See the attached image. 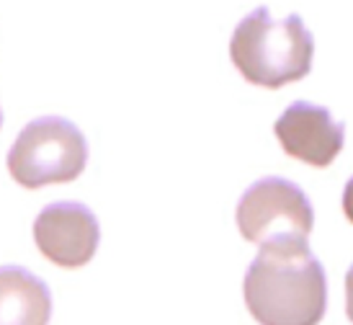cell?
I'll return each mask as SVG.
<instances>
[{
	"mask_svg": "<svg viewBox=\"0 0 353 325\" xmlns=\"http://www.w3.org/2000/svg\"><path fill=\"white\" fill-rule=\"evenodd\" d=\"M34 243L41 256L62 268H80L96 256L101 225L80 201H54L34 219Z\"/></svg>",
	"mask_w": 353,
	"mask_h": 325,
	"instance_id": "obj_5",
	"label": "cell"
},
{
	"mask_svg": "<svg viewBox=\"0 0 353 325\" xmlns=\"http://www.w3.org/2000/svg\"><path fill=\"white\" fill-rule=\"evenodd\" d=\"M345 315L353 323V266L345 274Z\"/></svg>",
	"mask_w": 353,
	"mask_h": 325,
	"instance_id": "obj_8",
	"label": "cell"
},
{
	"mask_svg": "<svg viewBox=\"0 0 353 325\" xmlns=\"http://www.w3.org/2000/svg\"><path fill=\"white\" fill-rule=\"evenodd\" d=\"M88 166V139L70 119L39 117L19 132L8 152V173L23 188L68 184Z\"/></svg>",
	"mask_w": 353,
	"mask_h": 325,
	"instance_id": "obj_3",
	"label": "cell"
},
{
	"mask_svg": "<svg viewBox=\"0 0 353 325\" xmlns=\"http://www.w3.org/2000/svg\"><path fill=\"white\" fill-rule=\"evenodd\" d=\"M314 57V37L304 21L292 13L276 21L261 6L248 13L232 31L230 59L237 72L261 88H284L310 75Z\"/></svg>",
	"mask_w": 353,
	"mask_h": 325,
	"instance_id": "obj_2",
	"label": "cell"
},
{
	"mask_svg": "<svg viewBox=\"0 0 353 325\" xmlns=\"http://www.w3.org/2000/svg\"><path fill=\"white\" fill-rule=\"evenodd\" d=\"M237 227L248 243L263 246L268 240L310 237L314 209L294 181L281 176L258 178L237 201Z\"/></svg>",
	"mask_w": 353,
	"mask_h": 325,
	"instance_id": "obj_4",
	"label": "cell"
},
{
	"mask_svg": "<svg viewBox=\"0 0 353 325\" xmlns=\"http://www.w3.org/2000/svg\"><path fill=\"white\" fill-rule=\"evenodd\" d=\"M243 295L261 325H320L327 276L304 237L268 240L248 266Z\"/></svg>",
	"mask_w": 353,
	"mask_h": 325,
	"instance_id": "obj_1",
	"label": "cell"
},
{
	"mask_svg": "<svg viewBox=\"0 0 353 325\" xmlns=\"http://www.w3.org/2000/svg\"><path fill=\"white\" fill-rule=\"evenodd\" d=\"M0 127H3V111H0Z\"/></svg>",
	"mask_w": 353,
	"mask_h": 325,
	"instance_id": "obj_10",
	"label": "cell"
},
{
	"mask_svg": "<svg viewBox=\"0 0 353 325\" xmlns=\"http://www.w3.org/2000/svg\"><path fill=\"white\" fill-rule=\"evenodd\" d=\"M343 215L348 217V222H353V176L343 188Z\"/></svg>",
	"mask_w": 353,
	"mask_h": 325,
	"instance_id": "obj_9",
	"label": "cell"
},
{
	"mask_svg": "<svg viewBox=\"0 0 353 325\" xmlns=\"http://www.w3.org/2000/svg\"><path fill=\"white\" fill-rule=\"evenodd\" d=\"M274 132L286 155L314 168L330 166L345 142L343 121H335L327 108L310 101H294L286 106L276 119Z\"/></svg>",
	"mask_w": 353,
	"mask_h": 325,
	"instance_id": "obj_6",
	"label": "cell"
},
{
	"mask_svg": "<svg viewBox=\"0 0 353 325\" xmlns=\"http://www.w3.org/2000/svg\"><path fill=\"white\" fill-rule=\"evenodd\" d=\"M52 292L23 266H0V325H50Z\"/></svg>",
	"mask_w": 353,
	"mask_h": 325,
	"instance_id": "obj_7",
	"label": "cell"
}]
</instances>
